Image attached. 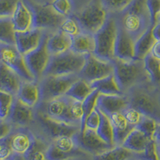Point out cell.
<instances>
[{
	"instance_id": "obj_13",
	"label": "cell",
	"mask_w": 160,
	"mask_h": 160,
	"mask_svg": "<svg viewBox=\"0 0 160 160\" xmlns=\"http://www.w3.org/2000/svg\"><path fill=\"white\" fill-rule=\"evenodd\" d=\"M71 100L72 98L67 95H62L48 102H40L36 109L52 119L68 124V109Z\"/></svg>"
},
{
	"instance_id": "obj_12",
	"label": "cell",
	"mask_w": 160,
	"mask_h": 160,
	"mask_svg": "<svg viewBox=\"0 0 160 160\" xmlns=\"http://www.w3.org/2000/svg\"><path fill=\"white\" fill-rule=\"evenodd\" d=\"M35 110H36V113H35V120H36L39 123L40 127L45 131V133L54 138L62 136V135L74 136L80 131L79 126L71 125V124L52 119L44 115L41 111H38L36 108Z\"/></svg>"
},
{
	"instance_id": "obj_16",
	"label": "cell",
	"mask_w": 160,
	"mask_h": 160,
	"mask_svg": "<svg viewBox=\"0 0 160 160\" xmlns=\"http://www.w3.org/2000/svg\"><path fill=\"white\" fill-rule=\"evenodd\" d=\"M76 143L88 151L100 155L108 150L111 149L112 146L109 145L98 136L96 131L85 128L83 131H78L74 135Z\"/></svg>"
},
{
	"instance_id": "obj_5",
	"label": "cell",
	"mask_w": 160,
	"mask_h": 160,
	"mask_svg": "<svg viewBox=\"0 0 160 160\" xmlns=\"http://www.w3.org/2000/svg\"><path fill=\"white\" fill-rule=\"evenodd\" d=\"M108 15L101 0H92L75 17L82 31L94 35L103 26Z\"/></svg>"
},
{
	"instance_id": "obj_48",
	"label": "cell",
	"mask_w": 160,
	"mask_h": 160,
	"mask_svg": "<svg viewBox=\"0 0 160 160\" xmlns=\"http://www.w3.org/2000/svg\"><path fill=\"white\" fill-rule=\"evenodd\" d=\"M12 125L7 119H0V139H2L11 133Z\"/></svg>"
},
{
	"instance_id": "obj_56",
	"label": "cell",
	"mask_w": 160,
	"mask_h": 160,
	"mask_svg": "<svg viewBox=\"0 0 160 160\" xmlns=\"http://www.w3.org/2000/svg\"><path fill=\"white\" fill-rule=\"evenodd\" d=\"M0 160H8L7 158H5V159H0Z\"/></svg>"
},
{
	"instance_id": "obj_23",
	"label": "cell",
	"mask_w": 160,
	"mask_h": 160,
	"mask_svg": "<svg viewBox=\"0 0 160 160\" xmlns=\"http://www.w3.org/2000/svg\"><path fill=\"white\" fill-rule=\"evenodd\" d=\"M114 131L115 146H122L125 138L135 127L128 123L122 112L113 113L109 116Z\"/></svg>"
},
{
	"instance_id": "obj_4",
	"label": "cell",
	"mask_w": 160,
	"mask_h": 160,
	"mask_svg": "<svg viewBox=\"0 0 160 160\" xmlns=\"http://www.w3.org/2000/svg\"><path fill=\"white\" fill-rule=\"evenodd\" d=\"M85 59L86 56L75 54L71 51L61 55H51L43 76L78 75L85 63Z\"/></svg>"
},
{
	"instance_id": "obj_32",
	"label": "cell",
	"mask_w": 160,
	"mask_h": 160,
	"mask_svg": "<svg viewBox=\"0 0 160 160\" xmlns=\"http://www.w3.org/2000/svg\"><path fill=\"white\" fill-rule=\"evenodd\" d=\"M0 42L15 44V30L11 17L0 18Z\"/></svg>"
},
{
	"instance_id": "obj_1",
	"label": "cell",
	"mask_w": 160,
	"mask_h": 160,
	"mask_svg": "<svg viewBox=\"0 0 160 160\" xmlns=\"http://www.w3.org/2000/svg\"><path fill=\"white\" fill-rule=\"evenodd\" d=\"M112 62L114 75L123 94L133 87L143 83L148 79L144 69L143 60L122 61L114 58Z\"/></svg>"
},
{
	"instance_id": "obj_47",
	"label": "cell",
	"mask_w": 160,
	"mask_h": 160,
	"mask_svg": "<svg viewBox=\"0 0 160 160\" xmlns=\"http://www.w3.org/2000/svg\"><path fill=\"white\" fill-rule=\"evenodd\" d=\"M68 155V153H65L56 148L54 144L51 145L46 153V157L48 160H63Z\"/></svg>"
},
{
	"instance_id": "obj_29",
	"label": "cell",
	"mask_w": 160,
	"mask_h": 160,
	"mask_svg": "<svg viewBox=\"0 0 160 160\" xmlns=\"http://www.w3.org/2000/svg\"><path fill=\"white\" fill-rule=\"evenodd\" d=\"M95 89L91 87V83L88 81L78 78L72 85L70 87L65 95L76 101L82 102L88 95H90Z\"/></svg>"
},
{
	"instance_id": "obj_38",
	"label": "cell",
	"mask_w": 160,
	"mask_h": 160,
	"mask_svg": "<svg viewBox=\"0 0 160 160\" xmlns=\"http://www.w3.org/2000/svg\"><path fill=\"white\" fill-rule=\"evenodd\" d=\"M157 125H158V122L155 118L144 115L142 119L135 128L143 132L150 138H153L155 130H156Z\"/></svg>"
},
{
	"instance_id": "obj_33",
	"label": "cell",
	"mask_w": 160,
	"mask_h": 160,
	"mask_svg": "<svg viewBox=\"0 0 160 160\" xmlns=\"http://www.w3.org/2000/svg\"><path fill=\"white\" fill-rule=\"evenodd\" d=\"M133 151L123 148L122 146H115L111 149L98 155L96 160H128L132 157Z\"/></svg>"
},
{
	"instance_id": "obj_14",
	"label": "cell",
	"mask_w": 160,
	"mask_h": 160,
	"mask_svg": "<svg viewBox=\"0 0 160 160\" xmlns=\"http://www.w3.org/2000/svg\"><path fill=\"white\" fill-rule=\"evenodd\" d=\"M135 38L125 31L118 20V32L114 47V58L122 61L135 60Z\"/></svg>"
},
{
	"instance_id": "obj_7",
	"label": "cell",
	"mask_w": 160,
	"mask_h": 160,
	"mask_svg": "<svg viewBox=\"0 0 160 160\" xmlns=\"http://www.w3.org/2000/svg\"><path fill=\"white\" fill-rule=\"evenodd\" d=\"M126 11L125 15L119 22L125 31L135 40L151 27L148 14V12L145 13L147 11L145 6L143 8V6L136 2V0Z\"/></svg>"
},
{
	"instance_id": "obj_6",
	"label": "cell",
	"mask_w": 160,
	"mask_h": 160,
	"mask_svg": "<svg viewBox=\"0 0 160 160\" xmlns=\"http://www.w3.org/2000/svg\"><path fill=\"white\" fill-rule=\"evenodd\" d=\"M79 78L77 74L67 75H47L38 80L41 102L65 95L70 87Z\"/></svg>"
},
{
	"instance_id": "obj_42",
	"label": "cell",
	"mask_w": 160,
	"mask_h": 160,
	"mask_svg": "<svg viewBox=\"0 0 160 160\" xmlns=\"http://www.w3.org/2000/svg\"><path fill=\"white\" fill-rule=\"evenodd\" d=\"M51 6L58 14L63 17L71 16L72 12L71 0H53Z\"/></svg>"
},
{
	"instance_id": "obj_20",
	"label": "cell",
	"mask_w": 160,
	"mask_h": 160,
	"mask_svg": "<svg viewBox=\"0 0 160 160\" xmlns=\"http://www.w3.org/2000/svg\"><path fill=\"white\" fill-rule=\"evenodd\" d=\"M11 19L15 31L22 32L33 28V13L28 2L18 0Z\"/></svg>"
},
{
	"instance_id": "obj_44",
	"label": "cell",
	"mask_w": 160,
	"mask_h": 160,
	"mask_svg": "<svg viewBox=\"0 0 160 160\" xmlns=\"http://www.w3.org/2000/svg\"><path fill=\"white\" fill-rule=\"evenodd\" d=\"M18 0H0V18L11 17Z\"/></svg>"
},
{
	"instance_id": "obj_52",
	"label": "cell",
	"mask_w": 160,
	"mask_h": 160,
	"mask_svg": "<svg viewBox=\"0 0 160 160\" xmlns=\"http://www.w3.org/2000/svg\"><path fill=\"white\" fill-rule=\"evenodd\" d=\"M153 138L155 139L157 144L160 145V122H158V125H157L156 130H155V132L154 134Z\"/></svg>"
},
{
	"instance_id": "obj_3",
	"label": "cell",
	"mask_w": 160,
	"mask_h": 160,
	"mask_svg": "<svg viewBox=\"0 0 160 160\" xmlns=\"http://www.w3.org/2000/svg\"><path fill=\"white\" fill-rule=\"evenodd\" d=\"M118 19L111 15L108 18L102 28L94 34L95 49L94 55L104 60L113 61L114 47L118 32Z\"/></svg>"
},
{
	"instance_id": "obj_9",
	"label": "cell",
	"mask_w": 160,
	"mask_h": 160,
	"mask_svg": "<svg viewBox=\"0 0 160 160\" xmlns=\"http://www.w3.org/2000/svg\"><path fill=\"white\" fill-rule=\"evenodd\" d=\"M0 62L16 72L23 81L35 79L26 64L24 56L19 52L15 44L0 42Z\"/></svg>"
},
{
	"instance_id": "obj_37",
	"label": "cell",
	"mask_w": 160,
	"mask_h": 160,
	"mask_svg": "<svg viewBox=\"0 0 160 160\" xmlns=\"http://www.w3.org/2000/svg\"><path fill=\"white\" fill-rule=\"evenodd\" d=\"M101 1L108 13L125 11L135 2V0H101Z\"/></svg>"
},
{
	"instance_id": "obj_21",
	"label": "cell",
	"mask_w": 160,
	"mask_h": 160,
	"mask_svg": "<svg viewBox=\"0 0 160 160\" xmlns=\"http://www.w3.org/2000/svg\"><path fill=\"white\" fill-rule=\"evenodd\" d=\"M95 49V36L93 34L82 31L75 36L71 37L70 51L78 55L87 56L94 54Z\"/></svg>"
},
{
	"instance_id": "obj_2",
	"label": "cell",
	"mask_w": 160,
	"mask_h": 160,
	"mask_svg": "<svg viewBox=\"0 0 160 160\" xmlns=\"http://www.w3.org/2000/svg\"><path fill=\"white\" fill-rule=\"evenodd\" d=\"M129 105L137 108L145 116L155 118L160 122V102L155 95L145 86V82L131 88L125 93Z\"/></svg>"
},
{
	"instance_id": "obj_10",
	"label": "cell",
	"mask_w": 160,
	"mask_h": 160,
	"mask_svg": "<svg viewBox=\"0 0 160 160\" xmlns=\"http://www.w3.org/2000/svg\"><path fill=\"white\" fill-rule=\"evenodd\" d=\"M50 33L51 31H46L38 48L27 55H23L28 69L31 71L34 78L37 81L43 76L44 72L51 59V55H50L47 48V41Z\"/></svg>"
},
{
	"instance_id": "obj_43",
	"label": "cell",
	"mask_w": 160,
	"mask_h": 160,
	"mask_svg": "<svg viewBox=\"0 0 160 160\" xmlns=\"http://www.w3.org/2000/svg\"><path fill=\"white\" fill-rule=\"evenodd\" d=\"M122 114L125 116L128 123H130L133 127H136L144 116L141 111L130 105L122 111Z\"/></svg>"
},
{
	"instance_id": "obj_30",
	"label": "cell",
	"mask_w": 160,
	"mask_h": 160,
	"mask_svg": "<svg viewBox=\"0 0 160 160\" xmlns=\"http://www.w3.org/2000/svg\"><path fill=\"white\" fill-rule=\"evenodd\" d=\"M143 66L151 84L155 87H160V60L149 54L144 58Z\"/></svg>"
},
{
	"instance_id": "obj_11",
	"label": "cell",
	"mask_w": 160,
	"mask_h": 160,
	"mask_svg": "<svg viewBox=\"0 0 160 160\" xmlns=\"http://www.w3.org/2000/svg\"><path fill=\"white\" fill-rule=\"evenodd\" d=\"M113 73L114 64L112 61L102 59L91 54L86 56L85 63L78 75L79 78L91 83Z\"/></svg>"
},
{
	"instance_id": "obj_17",
	"label": "cell",
	"mask_w": 160,
	"mask_h": 160,
	"mask_svg": "<svg viewBox=\"0 0 160 160\" xmlns=\"http://www.w3.org/2000/svg\"><path fill=\"white\" fill-rule=\"evenodd\" d=\"M46 31L38 28H31L22 32L15 31V46L19 52L25 55L36 49Z\"/></svg>"
},
{
	"instance_id": "obj_50",
	"label": "cell",
	"mask_w": 160,
	"mask_h": 160,
	"mask_svg": "<svg viewBox=\"0 0 160 160\" xmlns=\"http://www.w3.org/2000/svg\"><path fill=\"white\" fill-rule=\"evenodd\" d=\"M151 32L155 41H160V21H158L155 25L151 27Z\"/></svg>"
},
{
	"instance_id": "obj_15",
	"label": "cell",
	"mask_w": 160,
	"mask_h": 160,
	"mask_svg": "<svg viewBox=\"0 0 160 160\" xmlns=\"http://www.w3.org/2000/svg\"><path fill=\"white\" fill-rule=\"evenodd\" d=\"M35 108L22 103L16 96H15L8 116L6 119L12 126L24 128L35 121Z\"/></svg>"
},
{
	"instance_id": "obj_28",
	"label": "cell",
	"mask_w": 160,
	"mask_h": 160,
	"mask_svg": "<svg viewBox=\"0 0 160 160\" xmlns=\"http://www.w3.org/2000/svg\"><path fill=\"white\" fill-rule=\"evenodd\" d=\"M34 138L30 132L25 130L20 131L13 135L10 141L11 150L18 154H26L34 142Z\"/></svg>"
},
{
	"instance_id": "obj_54",
	"label": "cell",
	"mask_w": 160,
	"mask_h": 160,
	"mask_svg": "<svg viewBox=\"0 0 160 160\" xmlns=\"http://www.w3.org/2000/svg\"><path fill=\"white\" fill-rule=\"evenodd\" d=\"M2 144L1 143V142H0V149H1V148H2Z\"/></svg>"
},
{
	"instance_id": "obj_22",
	"label": "cell",
	"mask_w": 160,
	"mask_h": 160,
	"mask_svg": "<svg viewBox=\"0 0 160 160\" xmlns=\"http://www.w3.org/2000/svg\"><path fill=\"white\" fill-rule=\"evenodd\" d=\"M22 81L16 72L0 62V91L15 96Z\"/></svg>"
},
{
	"instance_id": "obj_45",
	"label": "cell",
	"mask_w": 160,
	"mask_h": 160,
	"mask_svg": "<svg viewBox=\"0 0 160 160\" xmlns=\"http://www.w3.org/2000/svg\"><path fill=\"white\" fill-rule=\"evenodd\" d=\"M100 119H101V118H100V111L96 107L95 109L91 111V113L88 115V118H86L84 127H85V128H88V129L96 131L100 123Z\"/></svg>"
},
{
	"instance_id": "obj_34",
	"label": "cell",
	"mask_w": 160,
	"mask_h": 160,
	"mask_svg": "<svg viewBox=\"0 0 160 160\" xmlns=\"http://www.w3.org/2000/svg\"><path fill=\"white\" fill-rule=\"evenodd\" d=\"M98 95H99V92L97 90H95V91L91 93V95H88L82 102L83 117H82V122H81V126H80V132L83 131L84 129H85L84 124H85L86 118H88V116L91 114V111L96 108L97 99H98Z\"/></svg>"
},
{
	"instance_id": "obj_55",
	"label": "cell",
	"mask_w": 160,
	"mask_h": 160,
	"mask_svg": "<svg viewBox=\"0 0 160 160\" xmlns=\"http://www.w3.org/2000/svg\"><path fill=\"white\" fill-rule=\"evenodd\" d=\"M158 21H160V15H159V17H158Z\"/></svg>"
},
{
	"instance_id": "obj_19",
	"label": "cell",
	"mask_w": 160,
	"mask_h": 160,
	"mask_svg": "<svg viewBox=\"0 0 160 160\" xmlns=\"http://www.w3.org/2000/svg\"><path fill=\"white\" fill-rule=\"evenodd\" d=\"M15 96L22 103L36 108L41 102V91L38 81L35 79L31 81L22 80Z\"/></svg>"
},
{
	"instance_id": "obj_35",
	"label": "cell",
	"mask_w": 160,
	"mask_h": 160,
	"mask_svg": "<svg viewBox=\"0 0 160 160\" xmlns=\"http://www.w3.org/2000/svg\"><path fill=\"white\" fill-rule=\"evenodd\" d=\"M58 30L71 38L75 36L82 31V28L79 22H78V20L75 18V16H71V15L64 18Z\"/></svg>"
},
{
	"instance_id": "obj_8",
	"label": "cell",
	"mask_w": 160,
	"mask_h": 160,
	"mask_svg": "<svg viewBox=\"0 0 160 160\" xmlns=\"http://www.w3.org/2000/svg\"><path fill=\"white\" fill-rule=\"evenodd\" d=\"M28 4L33 13V28H38L51 32L58 30L65 17L58 14L51 4L42 5L35 2H28Z\"/></svg>"
},
{
	"instance_id": "obj_26",
	"label": "cell",
	"mask_w": 160,
	"mask_h": 160,
	"mask_svg": "<svg viewBox=\"0 0 160 160\" xmlns=\"http://www.w3.org/2000/svg\"><path fill=\"white\" fill-rule=\"evenodd\" d=\"M155 42V39L153 37L150 27L135 40V60H143L150 54Z\"/></svg>"
},
{
	"instance_id": "obj_53",
	"label": "cell",
	"mask_w": 160,
	"mask_h": 160,
	"mask_svg": "<svg viewBox=\"0 0 160 160\" xmlns=\"http://www.w3.org/2000/svg\"><path fill=\"white\" fill-rule=\"evenodd\" d=\"M158 160H160V152H158Z\"/></svg>"
},
{
	"instance_id": "obj_46",
	"label": "cell",
	"mask_w": 160,
	"mask_h": 160,
	"mask_svg": "<svg viewBox=\"0 0 160 160\" xmlns=\"http://www.w3.org/2000/svg\"><path fill=\"white\" fill-rule=\"evenodd\" d=\"M142 154L146 160H158V151L157 143L154 138H151Z\"/></svg>"
},
{
	"instance_id": "obj_27",
	"label": "cell",
	"mask_w": 160,
	"mask_h": 160,
	"mask_svg": "<svg viewBox=\"0 0 160 160\" xmlns=\"http://www.w3.org/2000/svg\"><path fill=\"white\" fill-rule=\"evenodd\" d=\"M91 87L102 95H122L114 73L91 83Z\"/></svg>"
},
{
	"instance_id": "obj_36",
	"label": "cell",
	"mask_w": 160,
	"mask_h": 160,
	"mask_svg": "<svg viewBox=\"0 0 160 160\" xmlns=\"http://www.w3.org/2000/svg\"><path fill=\"white\" fill-rule=\"evenodd\" d=\"M83 111H82V102L72 99L68 109V124L75 126H81Z\"/></svg>"
},
{
	"instance_id": "obj_40",
	"label": "cell",
	"mask_w": 160,
	"mask_h": 160,
	"mask_svg": "<svg viewBox=\"0 0 160 160\" xmlns=\"http://www.w3.org/2000/svg\"><path fill=\"white\" fill-rule=\"evenodd\" d=\"M15 95L0 91V119L8 118Z\"/></svg>"
},
{
	"instance_id": "obj_25",
	"label": "cell",
	"mask_w": 160,
	"mask_h": 160,
	"mask_svg": "<svg viewBox=\"0 0 160 160\" xmlns=\"http://www.w3.org/2000/svg\"><path fill=\"white\" fill-rule=\"evenodd\" d=\"M151 139L143 132L134 128L125 138L122 146L133 152L142 153Z\"/></svg>"
},
{
	"instance_id": "obj_51",
	"label": "cell",
	"mask_w": 160,
	"mask_h": 160,
	"mask_svg": "<svg viewBox=\"0 0 160 160\" xmlns=\"http://www.w3.org/2000/svg\"><path fill=\"white\" fill-rule=\"evenodd\" d=\"M11 148L7 145H2V148L0 149V159H5L8 158L11 155Z\"/></svg>"
},
{
	"instance_id": "obj_49",
	"label": "cell",
	"mask_w": 160,
	"mask_h": 160,
	"mask_svg": "<svg viewBox=\"0 0 160 160\" xmlns=\"http://www.w3.org/2000/svg\"><path fill=\"white\" fill-rule=\"evenodd\" d=\"M150 54L155 58L160 60V41H155Z\"/></svg>"
},
{
	"instance_id": "obj_31",
	"label": "cell",
	"mask_w": 160,
	"mask_h": 160,
	"mask_svg": "<svg viewBox=\"0 0 160 160\" xmlns=\"http://www.w3.org/2000/svg\"><path fill=\"white\" fill-rule=\"evenodd\" d=\"M100 123L96 130L97 134L109 145L115 147L114 142V131L109 117L100 111Z\"/></svg>"
},
{
	"instance_id": "obj_24",
	"label": "cell",
	"mask_w": 160,
	"mask_h": 160,
	"mask_svg": "<svg viewBox=\"0 0 160 160\" xmlns=\"http://www.w3.org/2000/svg\"><path fill=\"white\" fill-rule=\"evenodd\" d=\"M71 38L59 30L51 32L47 41V48L51 55H61L70 51Z\"/></svg>"
},
{
	"instance_id": "obj_18",
	"label": "cell",
	"mask_w": 160,
	"mask_h": 160,
	"mask_svg": "<svg viewBox=\"0 0 160 160\" xmlns=\"http://www.w3.org/2000/svg\"><path fill=\"white\" fill-rule=\"evenodd\" d=\"M96 107L101 112L109 116L113 113L122 112L129 107V100L126 94L122 95H102L99 94Z\"/></svg>"
},
{
	"instance_id": "obj_39",
	"label": "cell",
	"mask_w": 160,
	"mask_h": 160,
	"mask_svg": "<svg viewBox=\"0 0 160 160\" xmlns=\"http://www.w3.org/2000/svg\"><path fill=\"white\" fill-rule=\"evenodd\" d=\"M145 7L151 28L158 21L160 15V0H145Z\"/></svg>"
},
{
	"instance_id": "obj_41",
	"label": "cell",
	"mask_w": 160,
	"mask_h": 160,
	"mask_svg": "<svg viewBox=\"0 0 160 160\" xmlns=\"http://www.w3.org/2000/svg\"><path fill=\"white\" fill-rule=\"evenodd\" d=\"M76 141L74 136L62 135L55 138L54 145L65 153H70L75 147Z\"/></svg>"
}]
</instances>
